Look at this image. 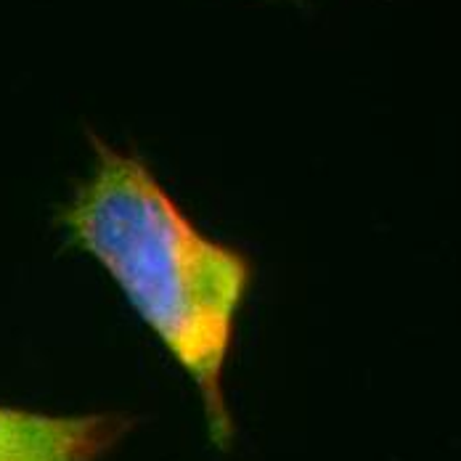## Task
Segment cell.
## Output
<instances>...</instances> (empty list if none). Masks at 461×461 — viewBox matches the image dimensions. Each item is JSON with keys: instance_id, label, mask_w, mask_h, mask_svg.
Segmentation results:
<instances>
[{"instance_id": "2", "label": "cell", "mask_w": 461, "mask_h": 461, "mask_svg": "<svg viewBox=\"0 0 461 461\" xmlns=\"http://www.w3.org/2000/svg\"><path fill=\"white\" fill-rule=\"evenodd\" d=\"M131 427L125 414H48L0 403V461H104Z\"/></svg>"}, {"instance_id": "1", "label": "cell", "mask_w": 461, "mask_h": 461, "mask_svg": "<svg viewBox=\"0 0 461 461\" xmlns=\"http://www.w3.org/2000/svg\"><path fill=\"white\" fill-rule=\"evenodd\" d=\"M93 167L59 210L72 247L114 281L139 321L199 393L210 440L226 451V369L255 281L252 258L202 229L136 151L88 133Z\"/></svg>"}]
</instances>
